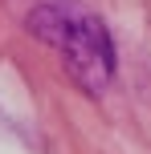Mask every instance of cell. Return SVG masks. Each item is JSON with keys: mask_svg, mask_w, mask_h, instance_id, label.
Returning a JSON list of instances; mask_svg holds the SVG:
<instances>
[{"mask_svg": "<svg viewBox=\"0 0 151 154\" xmlns=\"http://www.w3.org/2000/svg\"><path fill=\"white\" fill-rule=\"evenodd\" d=\"M53 45L61 49L70 77L86 93H102L106 85H110L114 45H110V32L102 29V20H70V16H65V24H61V32H57Z\"/></svg>", "mask_w": 151, "mask_h": 154, "instance_id": "cell-1", "label": "cell"}]
</instances>
